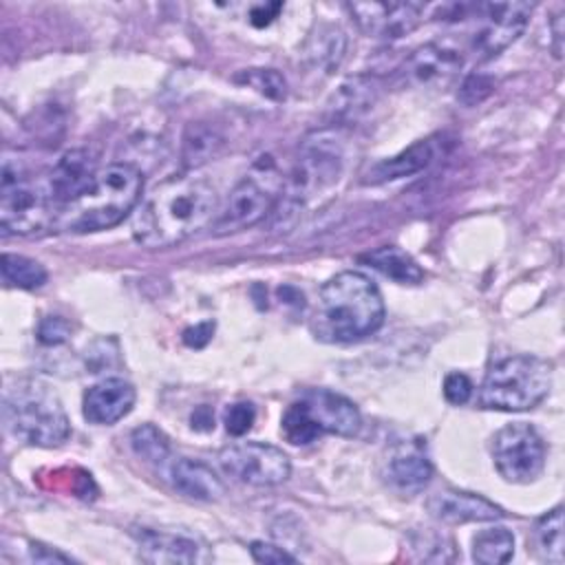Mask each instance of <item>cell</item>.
Masks as SVG:
<instances>
[{"label": "cell", "mask_w": 565, "mask_h": 565, "mask_svg": "<svg viewBox=\"0 0 565 565\" xmlns=\"http://www.w3.org/2000/svg\"><path fill=\"white\" fill-rule=\"evenodd\" d=\"M459 51L444 44H424L415 49L402 68V75L415 86H444L461 68Z\"/></svg>", "instance_id": "cell-16"}, {"label": "cell", "mask_w": 565, "mask_h": 565, "mask_svg": "<svg viewBox=\"0 0 565 565\" xmlns=\"http://www.w3.org/2000/svg\"><path fill=\"white\" fill-rule=\"evenodd\" d=\"M168 479L177 492L196 501H216L223 497L225 486L216 472L199 459L177 457L168 463Z\"/></svg>", "instance_id": "cell-19"}, {"label": "cell", "mask_w": 565, "mask_h": 565, "mask_svg": "<svg viewBox=\"0 0 565 565\" xmlns=\"http://www.w3.org/2000/svg\"><path fill=\"white\" fill-rule=\"evenodd\" d=\"M236 79L252 86L256 93H260L274 102H282L287 97V82L274 68H247Z\"/></svg>", "instance_id": "cell-31"}, {"label": "cell", "mask_w": 565, "mask_h": 565, "mask_svg": "<svg viewBox=\"0 0 565 565\" xmlns=\"http://www.w3.org/2000/svg\"><path fill=\"white\" fill-rule=\"evenodd\" d=\"M192 428H196V430L214 428V415H212V411L207 406H199L192 413Z\"/></svg>", "instance_id": "cell-41"}, {"label": "cell", "mask_w": 565, "mask_h": 565, "mask_svg": "<svg viewBox=\"0 0 565 565\" xmlns=\"http://www.w3.org/2000/svg\"><path fill=\"white\" fill-rule=\"evenodd\" d=\"M221 468L247 486H278L291 472L289 457L265 441H238L218 452Z\"/></svg>", "instance_id": "cell-10"}, {"label": "cell", "mask_w": 565, "mask_h": 565, "mask_svg": "<svg viewBox=\"0 0 565 565\" xmlns=\"http://www.w3.org/2000/svg\"><path fill=\"white\" fill-rule=\"evenodd\" d=\"M71 335V327L60 316H46L38 327V340L42 344H62Z\"/></svg>", "instance_id": "cell-36"}, {"label": "cell", "mask_w": 565, "mask_h": 565, "mask_svg": "<svg viewBox=\"0 0 565 565\" xmlns=\"http://www.w3.org/2000/svg\"><path fill=\"white\" fill-rule=\"evenodd\" d=\"M472 388L475 386H472L470 377L466 373H459V371L448 373L446 380H444V397H446V402H450L455 406L466 404L472 397Z\"/></svg>", "instance_id": "cell-35"}, {"label": "cell", "mask_w": 565, "mask_h": 565, "mask_svg": "<svg viewBox=\"0 0 565 565\" xmlns=\"http://www.w3.org/2000/svg\"><path fill=\"white\" fill-rule=\"evenodd\" d=\"M280 9H282L280 2L256 4V7H252V11H249V20H252L254 26H267V24L276 18V13H278Z\"/></svg>", "instance_id": "cell-39"}, {"label": "cell", "mask_w": 565, "mask_h": 565, "mask_svg": "<svg viewBox=\"0 0 565 565\" xmlns=\"http://www.w3.org/2000/svg\"><path fill=\"white\" fill-rule=\"evenodd\" d=\"M552 38H554V42H552L554 55L563 57V15L561 13L552 18Z\"/></svg>", "instance_id": "cell-42"}, {"label": "cell", "mask_w": 565, "mask_h": 565, "mask_svg": "<svg viewBox=\"0 0 565 565\" xmlns=\"http://www.w3.org/2000/svg\"><path fill=\"white\" fill-rule=\"evenodd\" d=\"M344 49H347L344 33L338 26H322L311 38L307 55L316 68L324 73H333L344 57Z\"/></svg>", "instance_id": "cell-27"}, {"label": "cell", "mask_w": 565, "mask_h": 565, "mask_svg": "<svg viewBox=\"0 0 565 565\" xmlns=\"http://www.w3.org/2000/svg\"><path fill=\"white\" fill-rule=\"evenodd\" d=\"M135 388L121 377H106L84 393L82 411L90 424L108 426L126 417L135 406Z\"/></svg>", "instance_id": "cell-17"}, {"label": "cell", "mask_w": 565, "mask_h": 565, "mask_svg": "<svg viewBox=\"0 0 565 565\" xmlns=\"http://www.w3.org/2000/svg\"><path fill=\"white\" fill-rule=\"evenodd\" d=\"M342 168V139L335 128L313 132L305 139L289 181L282 188L285 203L298 210L309 196L331 185Z\"/></svg>", "instance_id": "cell-8"}, {"label": "cell", "mask_w": 565, "mask_h": 565, "mask_svg": "<svg viewBox=\"0 0 565 565\" xmlns=\"http://www.w3.org/2000/svg\"><path fill=\"white\" fill-rule=\"evenodd\" d=\"M254 419H256V408L249 402H236V404L227 406L225 415H223L225 430L234 437L245 435L252 428Z\"/></svg>", "instance_id": "cell-33"}, {"label": "cell", "mask_w": 565, "mask_h": 565, "mask_svg": "<svg viewBox=\"0 0 565 565\" xmlns=\"http://www.w3.org/2000/svg\"><path fill=\"white\" fill-rule=\"evenodd\" d=\"M433 477V463L419 441H404L388 459V481L404 494L422 492Z\"/></svg>", "instance_id": "cell-20"}, {"label": "cell", "mask_w": 565, "mask_h": 565, "mask_svg": "<svg viewBox=\"0 0 565 565\" xmlns=\"http://www.w3.org/2000/svg\"><path fill=\"white\" fill-rule=\"evenodd\" d=\"M492 459L505 481L530 483L543 472L545 444L534 426L514 422L492 437Z\"/></svg>", "instance_id": "cell-9"}, {"label": "cell", "mask_w": 565, "mask_h": 565, "mask_svg": "<svg viewBox=\"0 0 565 565\" xmlns=\"http://www.w3.org/2000/svg\"><path fill=\"white\" fill-rule=\"evenodd\" d=\"M514 554V536L503 525H492L475 534L472 558L481 565L508 563Z\"/></svg>", "instance_id": "cell-26"}, {"label": "cell", "mask_w": 565, "mask_h": 565, "mask_svg": "<svg viewBox=\"0 0 565 565\" xmlns=\"http://www.w3.org/2000/svg\"><path fill=\"white\" fill-rule=\"evenodd\" d=\"M534 552L541 561L561 565L563 563V508L556 505L543 514L532 532Z\"/></svg>", "instance_id": "cell-25"}, {"label": "cell", "mask_w": 565, "mask_h": 565, "mask_svg": "<svg viewBox=\"0 0 565 565\" xmlns=\"http://www.w3.org/2000/svg\"><path fill=\"white\" fill-rule=\"evenodd\" d=\"M212 333H214V322H199L183 331V342L192 349H201L210 342Z\"/></svg>", "instance_id": "cell-38"}, {"label": "cell", "mask_w": 565, "mask_h": 565, "mask_svg": "<svg viewBox=\"0 0 565 565\" xmlns=\"http://www.w3.org/2000/svg\"><path fill=\"white\" fill-rule=\"evenodd\" d=\"M428 512L444 523H490L503 516V510L481 494L466 490H439L428 499Z\"/></svg>", "instance_id": "cell-15"}, {"label": "cell", "mask_w": 565, "mask_h": 565, "mask_svg": "<svg viewBox=\"0 0 565 565\" xmlns=\"http://www.w3.org/2000/svg\"><path fill=\"white\" fill-rule=\"evenodd\" d=\"M249 554L256 563H296V556H291L287 550L265 541H254L249 545Z\"/></svg>", "instance_id": "cell-37"}, {"label": "cell", "mask_w": 565, "mask_h": 565, "mask_svg": "<svg viewBox=\"0 0 565 565\" xmlns=\"http://www.w3.org/2000/svg\"><path fill=\"white\" fill-rule=\"evenodd\" d=\"M280 430L289 444H311L322 435L300 399L289 404V408L285 411Z\"/></svg>", "instance_id": "cell-30"}, {"label": "cell", "mask_w": 565, "mask_h": 565, "mask_svg": "<svg viewBox=\"0 0 565 565\" xmlns=\"http://www.w3.org/2000/svg\"><path fill=\"white\" fill-rule=\"evenodd\" d=\"M2 417L11 435L29 446L53 448L71 435V422L60 397L38 380H20L7 386Z\"/></svg>", "instance_id": "cell-4"}, {"label": "cell", "mask_w": 565, "mask_h": 565, "mask_svg": "<svg viewBox=\"0 0 565 565\" xmlns=\"http://www.w3.org/2000/svg\"><path fill=\"white\" fill-rule=\"evenodd\" d=\"M435 157V146L433 139H419L415 143H411L408 148H404L402 152L377 161L369 172H366V183H386V181H395V179H404L411 174H417L419 170H424Z\"/></svg>", "instance_id": "cell-22"}, {"label": "cell", "mask_w": 565, "mask_h": 565, "mask_svg": "<svg viewBox=\"0 0 565 565\" xmlns=\"http://www.w3.org/2000/svg\"><path fill=\"white\" fill-rule=\"evenodd\" d=\"M29 552H31V558H33L35 563H53V561H57V563H68V561H71V556L60 554V552H55V550H51L49 545H42V543H31Z\"/></svg>", "instance_id": "cell-40"}, {"label": "cell", "mask_w": 565, "mask_h": 565, "mask_svg": "<svg viewBox=\"0 0 565 565\" xmlns=\"http://www.w3.org/2000/svg\"><path fill=\"white\" fill-rule=\"evenodd\" d=\"M411 550L417 552L419 561H452V541L437 532H413L411 534Z\"/></svg>", "instance_id": "cell-32"}, {"label": "cell", "mask_w": 565, "mask_h": 565, "mask_svg": "<svg viewBox=\"0 0 565 565\" xmlns=\"http://www.w3.org/2000/svg\"><path fill=\"white\" fill-rule=\"evenodd\" d=\"M2 278L7 285L11 287H20V289H38L46 282V269L22 254H2Z\"/></svg>", "instance_id": "cell-28"}, {"label": "cell", "mask_w": 565, "mask_h": 565, "mask_svg": "<svg viewBox=\"0 0 565 565\" xmlns=\"http://www.w3.org/2000/svg\"><path fill=\"white\" fill-rule=\"evenodd\" d=\"M95 174V159L88 150L77 148L64 152L46 179L57 207L62 210L66 203L77 199L90 185Z\"/></svg>", "instance_id": "cell-18"}, {"label": "cell", "mask_w": 565, "mask_h": 565, "mask_svg": "<svg viewBox=\"0 0 565 565\" xmlns=\"http://www.w3.org/2000/svg\"><path fill=\"white\" fill-rule=\"evenodd\" d=\"M130 444H132L135 452L150 463L161 466V463H168V459H170L168 437L152 424L137 426L130 435Z\"/></svg>", "instance_id": "cell-29"}, {"label": "cell", "mask_w": 565, "mask_h": 565, "mask_svg": "<svg viewBox=\"0 0 565 565\" xmlns=\"http://www.w3.org/2000/svg\"><path fill=\"white\" fill-rule=\"evenodd\" d=\"M300 402L318 424L320 433H333L340 437H353L360 430L362 417L358 406L340 393L329 388H309L300 395Z\"/></svg>", "instance_id": "cell-14"}, {"label": "cell", "mask_w": 565, "mask_h": 565, "mask_svg": "<svg viewBox=\"0 0 565 565\" xmlns=\"http://www.w3.org/2000/svg\"><path fill=\"white\" fill-rule=\"evenodd\" d=\"M360 260L371 265L382 276L399 282V285H417L424 280V271L415 263V258L395 245L377 247V249L360 256Z\"/></svg>", "instance_id": "cell-24"}, {"label": "cell", "mask_w": 565, "mask_h": 565, "mask_svg": "<svg viewBox=\"0 0 565 565\" xmlns=\"http://www.w3.org/2000/svg\"><path fill=\"white\" fill-rule=\"evenodd\" d=\"M60 207L49 181H33L18 159L4 157L0 177V227L4 234L31 236L57 221Z\"/></svg>", "instance_id": "cell-6"}, {"label": "cell", "mask_w": 565, "mask_h": 565, "mask_svg": "<svg viewBox=\"0 0 565 565\" xmlns=\"http://www.w3.org/2000/svg\"><path fill=\"white\" fill-rule=\"evenodd\" d=\"M494 84L490 77L486 75H468L461 86H459V99L461 104L466 106H475V104H481L490 93H492Z\"/></svg>", "instance_id": "cell-34"}, {"label": "cell", "mask_w": 565, "mask_h": 565, "mask_svg": "<svg viewBox=\"0 0 565 565\" xmlns=\"http://www.w3.org/2000/svg\"><path fill=\"white\" fill-rule=\"evenodd\" d=\"M223 148V135L214 124L190 121L181 137V163L192 170L218 154Z\"/></svg>", "instance_id": "cell-23"}, {"label": "cell", "mask_w": 565, "mask_h": 565, "mask_svg": "<svg viewBox=\"0 0 565 565\" xmlns=\"http://www.w3.org/2000/svg\"><path fill=\"white\" fill-rule=\"evenodd\" d=\"M218 210L214 188L196 177H170L159 183L132 216V236L150 249L172 247L212 225Z\"/></svg>", "instance_id": "cell-1"}, {"label": "cell", "mask_w": 565, "mask_h": 565, "mask_svg": "<svg viewBox=\"0 0 565 565\" xmlns=\"http://www.w3.org/2000/svg\"><path fill=\"white\" fill-rule=\"evenodd\" d=\"M552 388V364L536 355H508L490 364L479 386V406L488 411H530Z\"/></svg>", "instance_id": "cell-5"}, {"label": "cell", "mask_w": 565, "mask_h": 565, "mask_svg": "<svg viewBox=\"0 0 565 565\" xmlns=\"http://www.w3.org/2000/svg\"><path fill=\"white\" fill-rule=\"evenodd\" d=\"M143 174L132 163H110L97 170L90 185L60 210L57 223L66 232H99L121 223L139 203Z\"/></svg>", "instance_id": "cell-3"}, {"label": "cell", "mask_w": 565, "mask_h": 565, "mask_svg": "<svg viewBox=\"0 0 565 565\" xmlns=\"http://www.w3.org/2000/svg\"><path fill=\"white\" fill-rule=\"evenodd\" d=\"M130 536L137 543L139 556L148 563H207L212 552L207 543L183 530H157V527H132Z\"/></svg>", "instance_id": "cell-12"}, {"label": "cell", "mask_w": 565, "mask_h": 565, "mask_svg": "<svg viewBox=\"0 0 565 565\" xmlns=\"http://www.w3.org/2000/svg\"><path fill=\"white\" fill-rule=\"evenodd\" d=\"M347 11L362 33L380 40L413 33L424 15V7L415 2H349Z\"/></svg>", "instance_id": "cell-13"}, {"label": "cell", "mask_w": 565, "mask_h": 565, "mask_svg": "<svg viewBox=\"0 0 565 565\" xmlns=\"http://www.w3.org/2000/svg\"><path fill=\"white\" fill-rule=\"evenodd\" d=\"M534 4L530 2H486L477 4V31L472 49L481 60H490L508 49L525 29Z\"/></svg>", "instance_id": "cell-11"}, {"label": "cell", "mask_w": 565, "mask_h": 565, "mask_svg": "<svg viewBox=\"0 0 565 565\" xmlns=\"http://www.w3.org/2000/svg\"><path fill=\"white\" fill-rule=\"evenodd\" d=\"M285 188V179L274 161L265 157L232 188L225 203L216 210L212 221L214 234H234L260 223L274 212Z\"/></svg>", "instance_id": "cell-7"}, {"label": "cell", "mask_w": 565, "mask_h": 565, "mask_svg": "<svg viewBox=\"0 0 565 565\" xmlns=\"http://www.w3.org/2000/svg\"><path fill=\"white\" fill-rule=\"evenodd\" d=\"M377 79L373 75H355L344 79L329 99L331 121L342 124L366 113L377 97Z\"/></svg>", "instance_id": "cell-21"}, {"label": "cell", "mask_w": 565, "mask_h": 565, "mask_svg": "<svg viewBox=\"0 0 565 565\" xmlns=\"http://www.w3.org/2000/svg\"><path fill=\"white\" fill-rule=\"evenodd\" d=\"M384 322L377 285L362 271H340L320 291L309 318L311 333L322 342L347 344L375 333Z\"/></svg>", "instance_id": "cell-2"}]
</instances>
